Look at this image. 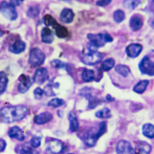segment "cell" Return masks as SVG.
<instances>
[{
    "instance_id": "6da1fadb",
    "label": "cell",
    "mask_w": 154,
    "mask_h": 154,
    "mask_svg": "<svg viewBox=\"0 0 154 154\" xmlns=\"http://www.w3.org/2000/svg\"><path fill=\"white\" fill-rule=\"evenodd\" d=\"M29 109L24 105L7 106L0 108V121L11 124L21 121L27 116Z\"/></svg>"
},
{
    "instance_id": "7a4b0ae2",
    "label": "cell",
    "mask_w": 154,
    "mask_h": 154,
    "mask_svg": "<svg viewBox=\"0 0 154 154\" xmlns=\"http://www.w3.org/2000/svg\"><path fill=\"white\" fill-rule=\"evenodd\" d=\"M87 38L89 40L88 48L90 51H97L98 49L104 47L106 43L104 34L102 33H88L87 35Z\"/></svg>"
},
{
    "instance_id": "3957f363",
    "label": "cell",
    "mask_w": 154,
    "mask_h": 154,
    "mask_svg": "<svg viewBox=\"0 0 154 154\" xmlns=\"http://www.w3.org/2000/svg\"><path fill=\"white\" fill-rule=\"evenodd\" d=\"M46 56L41 50L38 48L32 49L29 56V64L32 67H37L42 65L45 62Z\"/></svg>"
},
{
    "instance_id": "277c9868",
    "label": "cell",
    "mask_w": 154,
    "mask_h": 154,
    "mask_svg": "<svg viewBox=\"0 0 154 154\" xmlns=\"http://www.w3.org/2000/svg\"><path fill=\"white\" fill-rule=\"evenodd\" d=\"M82 62L89 66H93L100 63L102 59V55L97 51H90L82 53L80 56Z\"/></svg>"
},
{
    "instance_id": "5b68a950",
    "label": "cell",
    "mask_w": 154,
    "mask_h": 154,
    "mask_svg": "<svg viewBox=\"0 0 154 154\" xmlns=\"http://www.w3.org/2000/svg\"><path fill=\"white\" fill-rule=\"evenodd\" d=\"M46 143L47 146L45 152L47 154H60L65 150V146L63 142L59 139L49 138Z\"/></svg>"
},
{
    "instance_id": "8992f818",
    "label": "cell",
    "mask_w": 154,
    "mask_h": 154,
    "mask_svg": "<svg viewBox=\"0 0 154 154\" xmlns=\"http://www.w3.org/2000/svg\"><path fill=\"white\" fill-rule=\"evenodd\" d=\"M0 13L11 21L15 20L18 18V13L15 6L5 1H3L0 4Z\"/></svg>"
},
{
    "instance_id": "52a82bcc",
    "label": "cell",
    "mask_w": 154,
    "mask_h": 154,
    "mask_svg": "<svg viewBox=\"0 0 154 154\" xmlns=\"http://www.w3.org/2000/svg\"><path fill=\"white\" fill-rule=\"evenodd\" d=\"M138 68L142 74L150 76H154V62L147 56H145L142 59L138 64Z\"/></svg>"
},
{
    "instance_id": "ba28073f",
    "label": "cell",
    "mask_w": 154,
    "mask_h": 154,
    "mask_svg": "<svg viewBox=\"0 0 154 154\" xmlns=\"http://www.w3.org/2000/svg\"><path fill=\"white\" fill-rule=\"evenodd\" d=\"M116 152L117 154H135L134 149L130 142L125 140H121L118 142Z\"/></svg>"
},
{
    "instance_id": "9c48e42d",
    "label": "cell",
    "mask_w": 154,
    "mask_h": 154,
    "mask_svg": "<svg viewBox=\"0 0 154 154\" xmlns=\"http://www.w3.org/2000/svg\"><path fill=\"white\" fill-rule=\"evenodd\" d=\"M20 81L18 86V90L19 92L22 94L26 93L32 85L33 81L29 76L26 75H20L19 78Z\"/></svg>"
},
{
    "instance_id": "30bf717a",
    "label": "cell",
    "mask_w": 154,
    "mask_h": 154,
    "mask_svg": "<svg viewBox=\"0 0 154 154\" xmlns=\"http://www.w3.org/2000/svg\"><path fill=\"white\" fill-rule=\"evenodd\" d=\"M49 79L48 72L47 69L40 68L38 69L35 71L32 80L35 83L38 84H42L48 80Z\"/></svg>"
},
{
    "instance_id": "8fae6325",
    "label": "cell",
    "mask_w": 154,
    "mask_h": 154,
    "mask_svg": "<svg viewBox=\"0 0 154 154\" xmlns=\"http://www.w3.org/2000/svg\"><path fill=\"white\" fill-rule=\"evenodd\" d=\"M143 49V46L139 43H132L127 46L125 52L128 57L135 58L141 54Z\"/></svg>"
},
{
    "instance_id": "7c38bea8",
    "label": "cell",
    "mask_w": 154,
    "mask_h": 154,
    "mask_svg": "<svg viewBox=\"0 0 154 154\" xmlns=\"http://www.w3.org/2000/svg\"><path fill=\"white\" fill-rule=\"evenodd\" d=\"M53 118L52 113L48 111L42 112L34 117L33 121L37 125H43L50 122Z\"/></svg>"
},
{
    "instance_id": "4fadbf2b",
    "label": "cell",
    "mask_w": 154,
    "mask_h": 154,
    "mask_svg": "<svg viewBox=\"0 0 154 154\" xmlns=\"http://www.w3.org/2000/svg\"><path fill=\"white\" fill-rule=\"evenodd\" d=\"M144 21L143 17L139 14H134L130 18L129 25L133 31L136 32L142 29Z\"/></svg>"
},
{
    "instance_id": "5bb4252c",
    "label": "cell",
    "mask_w": 154,
    "mask_h": 154,
    "mask_svg": "<svg viewBox=\"0 0 154 154\" xmlns=\"http://www.w3.org/2000/svg\"><path fill=\"white\" fill-rule=\"evenodd\" d=\"M152 150V146L147 142L139 141L137 143L135 154H150Z\"/></svg>"
},
{
    "instance_id": "9a60e30c",
    "label": "cell",
    "mask_w": 154,
    "mask_h": 154,
    "mask_svg": "<svg viewBox=\"0 0 154 154\" xmlns=\"http://www.w3.org/2000/svg\"><path fill=\"white\" fill-rule=\"evenodd\" d=\"M8 134L10 138H14L19 141H23L25 139L22 130L17 126L11 128L8 131Z\"/></svg>"
},
{
    "instance_id": "2e32d148",
    "label": "cell",
    "mask_w": 154,
    "mask_h": 154,
    "mask_svg": "<svg viewBox=\"0 0 154 154\" xmlns=\"http://www.w3.org/2000/svg\"><path fill=\"white\" fill-rule=\"evenodd\" d=\"M75 17V14L71 9L65 8L62 10L60 14V20L61 22L66 23H70L73 22Z\"/></svg>"
},
{
    "instance_id": "e0dca14e",
    "label": "cell",
    "mask_w": 154,
    "mask_h": 154,
    "mask_svg": "<svg viewBox=\"0 0 154 154\" xmlns=\"http://www.w3.org/2000/svg\"><path fill=\"white\" fill-rule=\"evenodd\" d=\"M106 123L105 121H102L101 123H100L98 130L96 133L92 132L91 133L90 135V138L94 143H97L99 138L106 133Z\"/></svg>"
},
{
    "instance_id": "ac0fdd59",
    "label": "cell",
    "mask_w": 154,
    "mask_h": 154,
    "mask_svg": "<svg viewBox=\"0 0 154 154\" xmlns=\"http://www.w3.org/2000/svg\"><path fill=\"white\" fill-rule=\"evenodd\" d=\"M26 48V44L21 40H17L9 47V50L11 53L19 54L23 52Z\"/></svg>"
},
{
    "instance_id": "d6986e66",
    "label": "cell",
    "mask_w": 154,
    "mask_h": 154,
    "mask_svg": "<svg viewBox=\"0 0 154 154\" xmlns=\"http://www.w3.org/2000/svg\"><path fill=\"white\" fill-rule=\"evenodd\" d=\"M42 41L46 44H51L53 42L54 35L53 31L48 27H44L41 31Z\"/></svg>"
},
{
    "instance_id": "ffe728a7",
    "label": "cell",
    "mask_w": 154,
    "mask_h": 154,
    "mask_svg": "<svg viewBox=\"0 0 154 154\" xmlns=\"http://www.w3.org/2000/svg\"><path fill=\"white\" fill-rule=\"evenodd\" d=\"M143 135L149 139L154 138V125L150 123L144 124L142 127Z\"/></svg>"
},
{
    "instance_id": "44dd1931",
    "label": "cell",
    "mask_w": 154,
    "mask_h": 154,
    "mask_svg": "<svg viewBox=\"0 0 154 154\" xmlns=\"http://www.w3.org/2000/svg\"><path fill=\"white\" fill-rule=\"evenodd\" d=\"M16 150L19 154H40L38 151L28 145L22 144L18 146Z\"/></svg>"
},
{
    "instance_id": "7402d4cb",
    "label": "cell",
    "mask_w": 154,
    "mask_h": 154,
    "mask_svg": "<svg viewBox=\"0 0 154 154\" xmlns=\"http://www.w3.org/2000/svg\"><path fill=\"white\" fill-rule=\"evenodd\" d=\"M69 129L72 132H76L79 128V124L78 119L73 112H69Z\"/></svg>"
},
{
    "instance_id": "603a6c76",
    "label": "cell",
    "mask_w": 154,
    "mask_h": 154,
    "mask_svg": "<svg viewBox=\"0 0 154 154\" xmlns=\"http://www.w3.org/2000/svg\"><path fill=\"white\" fill-rule=\"evenodd\" d=\"M149 84L148 80H143L137 82L133 88V91L137 94H143L147 88Z\"/></svg>"
},
{
    "instance_id": "cb8c5ba5",
    "label": "cell",
    "mask_w": 154,
    "mask_h": 154,
    "mask_svg": "<svg viewBox=\"0 0 154 154\" xmlns=\"http://www.w3.org/2000/svg\"><path fill=\"white\" fill-rule=\"evenodd\" d=\"M115 71L124 78H127L131 73V70L128 66L123 64H118L115 67Z\"/></svg>"
},
{
    "instance_id": "d4e9b609",
    "label": "cell",
    "mask_w": 154,
    "mask_h": 154,
    "mask_svg": "<svg viewBox=\"0 0 154 154\" xmlns=\"http://www.w3.org/2000/svg\"><path fill=\"white\" fill-rule=\"evenodd\" d=\"M81 77L82 81L84 82H91L95 79V72L91 69H84L82 70Z\"/></svg>"
},
{
    "instance_id": "484cf974",
    "label": "cell",
    "mask_w": 154,
    "mask_h": 154,
    "mask_svg": "<svg viewBox=\"0 0 154 154\" xmlns=\"http://www.w3.org/2000/svg\"><path fill=\"white\" fill-rule=\"evenodd\" d=\"M43 22L44 24L47 27L51 26L53 29H55L59 25V23H58L57 21L51 15L47 14L43 17Z\"/></svg>"
},
{
    "instance_id": "4316f807",
    "label": "cell",
    "mask_w": 154,
    "mask_h": 154,
    "mask_svg": "<svg viewBox=\"0 0 154 154\" xmlns=\"http://www.w3.org/2000/svg\"><path fill=\"white\" fill-rule=\"evenodd\" d=\"M8 81L9 80L6 74L3 71H0V95L5 91Z\"/></svg>"
},
{
    "instance_id": "83f0119b",
    "label": "cell",
    "mask_w": 154,
    "mask_h": 154,
    "mask_svg": "<svg viewBox=\"0 0 154 154\" xmlns=\"http://www.w3.org/2000/svg\"><path fill=\"white\" fill-rule=\"evenodd\" d=\"M115 65V61L114 59L109 58L103 61L100 69L103 71H109L114 67Z\"/></svg>"
},
{
    "instance_id": "f1b7e54d",
    "label": "cell",
    "mask_w": 154,
    "mask_h": 154,
    "mask_svg": "<svg viewBox=\"0 0 154 154\" xmlns=\"http://www.w3.org/2000/svg\"><path fill=\"white\" fill-rule=\"evenodd\" d=\"M56 35L60 38H64L68 35V31L66 27L60 24L55 29Z\"/></svg>"
},
{
    "instance_id": "f546056e",
    "label": "cell",
    "mask_w": 154,
    "mask_h": 154,
    "mask_svg": "<svg viewBox=\"0 0 154 154\" xmlns=\"http://www.w3.org/2000/svg\"><path fill=\"white\" fill-rule=\"evenodd\" d=\"M96 117L100 119H108L111 117L110 110L107 107H105L100 110H98L95 113Z\"/></svg>"
},
{
    "instance_id": "4dcf8cb0",
    "label": "cell",
    "mask_w": 154,
    "mask_h": 154,
    "mask_svg": "<svg viewBox=\"0 0 154 154\" xmlns=\"http://www.w3.org/2000/svg\"><path fill=\"white\" fill-rule=\"evenodd\" d=\"M125 19V12L121 10H117L113 13V20L117 23H120Z\"/></svg>"
},
{
    "instance_id": "1f68e13d",
    "label": "cell",
    "mask_w": 154,
    "mask_h": 154,
    "mask_svg": "<svg viewBox=\"0 0 154 154\" xmlns=\"http://www.w3.org/2000/svg\"><path fill=\"white\" fill-rule=\"evenodd\" d=\"M88 108L89 109H94L100 103H102V100L95 96H91L88 100Z\"/></svg>"
},
{
    "instance_id": "d6a6232c",
    "label": "cell",
    "mask_w": 154,
    "mask_h": 154,
    "mask_svg": "<svg viewBox=\"0 0 154 154\" xmlns=\"http://www.w3.org/2000/svg\"><path fill=\"white\" fill-rule=\"evenodd\" d=\"M40 11V9L39 6L37 5L31 6L27 11V15L29 18H35L39 14Z\"/></svg>"
},
{
    "instance_id": "836d02e7",
    "label": "cell",
    "mask_w": 154,
    "mask_h": 154,
    "mask_svg": "<svg viewBox=\"0 0 154 154\" xmlns=\"http://www.w3.org/2000/svg\"><path fill=\"white\" fill-rule=\"evenodd\" d=\"M65 102L62 99L56 98L50 100L48 103V106L52 107L54 108H58L65 104Z\"/></svg>"
},
{
    "instance_id": "e575fe53",
    "label": "cell",
    "mask_w": 154,
    "mask_h": 154,
    "mask_svg": "<svg viewBox=\"0 0 154 154\" xmlns=\"http://www.w3.org/2000/svg\"><path fill=\"white\" fill-rule=\"evenodd\" d=\"M140 3V1H125L124 2V5L128 9L134 10Z\"/></svg>"
},
{
    "instance_id": "d590c367",
    "label": "cell",
    "mask_w": 154,
    "mask_h": 154,
    "mask_svg": "<svg viewBox=\"0 0 154 154\" xmlns=\"http://www.w3.org/2000/svg\"><path fill=\"white\" fill-rule=\"evenodd\" d=\"M53 87H54V84L52 83H49L48 85H46L43 90L44 93H45L46 96L50 97L56 96V94L52 89Z\"/></svg>"
},
{
    "instance_id": "8d00e7d4",
    "label": "cell",
    "mask_w": 154,
    "mask_h": 154,
    "mask_svg": "<svg viewBox=\"0 0 154 154\" xmlns=\"http://www.w3.org/2000/svg\"><path fill=\"white\" fill-rule=\"evenodd\" d=\"M41 137L39 136L33 137L31 139L30 144L31 146L34 148H38L41 144Z\"/></svg>"
},
{
    "instance_id": "74e56055",
    "label": "cell",
    "mask_w": 154,
    "mask_h": 154,
    "mask_svg": "<svg viewBox=\"0 0 154 154\" xmlns=\"http://www.w3.org/2000/svg\"><path fill=\"white\" fill-rule=\"evenodd\" d=\"M66 63L62 62L59 60H54L51 62V65L56 69H63L66 67Z\"/></svg>"
},
{
    "instance_id": "f35d334b",
    "label": "cell",
    "mask_w": 154,
    "mask_h": 154,
    "mask_svg": "<svg viewBox=\"0 0 154 154\" xmlns=\"http://www.w3.org/2000/svg\"><path fill=\"white\" fill-rule=\"evenodd\" d=\"M43 93H44V91L39 87L36 88L33 91L34 97L37 100L41 99L42 97Z\"/></svg>"
},
{
    "instance_id": "ab89813d",
    "label": "cell",
    "mask_w": 154,
    "mask_h": 154,
    "mask_svg": "<svg viewBox=\"0 0 154 154\" xmlns=\"http://www.w3.org/2000/svg\"><path fill=\"white\" fill-rule=\"evenodd\" d=\"M111 0H103V1H97L96 2L97 5L100 7H104L106 6L111 3Z\"/></svg>"
},
{
    "instance_id": "60d3db41",
    "label": "cell",
    "mask_w": 154,
    "mask_h": 154,
    "mask_svg": "<svg viewBox=\"0 0 154 154\" xmlns=\"http://www.w3.org/2000/svg\"><path fill=\"white\" fill-rule=\"evenodd\" d=\"M7 143L5 140L0 138V153L4 152L6 148Z\"/></svg>"
},
{
    "instance_id": "b9f144b4",
    "label": "cell",
    "mask_w": 154,
    "mask_h": 154,
    "mask_svg": "<svg viewBox=\"0 0 154 154\" xmlns=\"http://www.w3.org/2000/svg\"><path fill=\"white\" fill-rule=\"evenodd\" d=\"M104 39L106 43L107 42H113V38L108 33L104 34Z\"/></svg>"
},
{
    "instance_id": "7bdbcfd3",
    "label": "cell",
    "mask_w": 154,
    "mask_h": 154,
    "mask_svg": "<svg viewBox=\"0 0 154 154\" xmlns=\"http://www.w3.org/2000/svg\"><path fill=\"white\" fill-rule=\"evenodd\" d=\"M142 108H143V106H141V105L135 104V105L133 106L132 110H133V111H134V112H137L138 110H141V109H142Z\"/></svg>"
},
{
    "instance_id": "ee69618b",
    "label": "cell",
    "mask_w": 154,
    "mask_h": 154,
    "mask_svg": "<svg viewBox=\"0 0 154 154\" xmlns=\"http://www.w3.org/2000/svg\"><path fill=\"white\" fill-rule=\"evenodd\" d=\"M23 2V1H20V0H11L10 1V3L16 7V6H19L21 3Z\"/></svg>"
},
{
    "instance_id": "f6af8a7d",
    "label": "cell",
    "mask_w": 154,
    "mask_h": 154,
    "mask_svg": "<svg viewBox=\"0 0 154 154\" xmlns=\"http://www.w3.org/2000/svg\"><path fill=\"white\" fill-rule=\"evenodd\" d=\"M106 98L109 102H113L115 100V98L113 97L110 94H107L106 96Z\"/></svg>"
},
{
    "instance_id": "bcb514c9",
    "label": "cell",
    "mask_w": 154,
    "mask_h": 154,
    "mask_svg": "<svg viewBox=\"0 0 154 154\" xmlns=\"http://www.w3.org/2000/svg\"><path fill=\"white\" fill-rule=\"evenodd\" d=\"M57 114V115L60 118H62L63 117L64 114H63V111H61V110H58Z\"/></svg>"
},
{
    "instance_id": "7dc6e473",
    "label": "cell",
    "mask_w": 154,
    "mask_h": 154,
    "mask_svg": "<svg viewBox=\"0 0 154 154\" xmlns=\"http://www.w3.org/2000/svg\"><path fill=\"white\" fill-rule=\"evenodd\" d=\"M4 34V32L1 29V28H0V37L3 36Z\"/></svg>"
},
{
    "instance_id": "c3c4849f",
    "label": "cell",
    "mask_w": 154,
    "mask_h": 154,
    "mask_svg": "<svg viewBox=\"0 0 154 154\" xmlns=\"http://www.w3.org/2000/svg\"><path fill=\"white\" fill-rule=\"evenodd\" d=\"M151 26L154 29V20L152 22V23H151Z\"/></svg>"
},
{
    "instance_id": "681fc988",
    "label": "cell",
    "mask_w": 154,
    "mask_h": 154,
    "mask_svg": "<svg viewBox=\"0 0 154 154\" xmlns=\"http://www.w3.org/2000/svg\"><path fill=\"white\" fill-rule=\"evenodd\" d=\"M74 154V153H69V154Z\"/></svg>"
},
{
    "instance_id": "f907efd6",
    "label": "cell",
    "mask_w": 154,
    "mask_h": 154,
    "mask_svg": "<svg viewBox=\"0 0 154 154\" xmlns=\"http://www.w3.org/2000/svg\"></svg>"
}]
</instances>
